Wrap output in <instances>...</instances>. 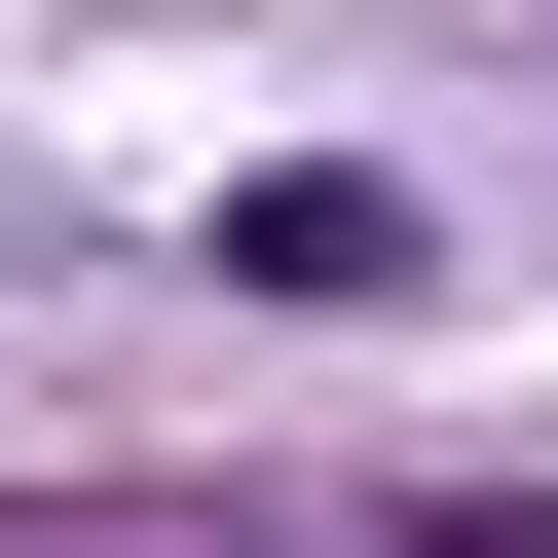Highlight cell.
<instances>
[{
    "label": "cell",
    "mask_w": 558,
    "mask_h": 558,
    "mask_svg": "<svg viewBox=\"0 0 558 558\" xmlns=\"http://www.w3.org/2000/svg\"><path fill=\"white\" fill-rule=\"evenodd\" d=\"M223 299H410V186H223Z\"/></svg>",
    "instance_id": "1"
}]
</instances>
